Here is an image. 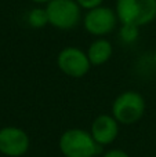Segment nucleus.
Listing matches in <instances>:
<instances>
[{
  "mask_svg": "<svg viewBox=\"0 0 156 157\" xmlns=\"http://www.w3.org/2000/svg\"><path fill=\"white\" fill-rule=\"evenodd\" d=\"M90 134L101 146L111 145L119 134V123L111 114H99L91 124Z\"/></svg>",
  "mask_w": 156,
  "mask_h": 157,
  "instance_id": "obj_8",
  "label": "nucleus"
},
{
  "mask_svg": "<svg viewBox=\"0 0 156 157\" xmlns=\"http://www.w3.org/2000/svg\"><path fill=\"white\" fill-rule=\"evenodd\" d=\"M154 59H155V62H156V50H155V54H154Z\"/></svg>",
  "mask_w": 156,
  "mask_h": 157,
  "instance_id": "obj_15",
  "label": "nucleus"
},
{
  "mask_svg": "<svg viewBox=\"0 0 156 157\" xmlns=\"http://www.w3.org/2000/svg\"><path fill=\"white\" fill-rule=\"evenodd\" d=\"M116 15L122 25L144 26L156 18V0H118Z\"/></svg>",
  "mask_w": 156,
  "mask_h": 157,
  "instance_id": "obj_2",
  "label": "nucleus"
},
{
  "mask_svg": "<svg viewBox=\"0 0 156 157\" xmlns=\"http://www.w3.org/2000/svg\"><path fill=\"white\" fill-rule=\"evenodd\" d=\"M120 37L126 43H133L138 37V28L133 25H123V28L120 29Z\"/></svg>",
  "mask_w": 156,
  "mask_h": 157,
  "instance_id": "obj_11",
  "label": "nucleus"
},
{
  "mask_svg": "<svg viewBox=\"0 0 156 157\" xmlns=\"http://www.w3.org/2000/svg\"><path fill=\"white\" fill-rule=\"evenodd\" d=\"M119 18L116 15V11L112 8L99 6L93 10H88L83 18V26L90 35L93 36H107L116 28Z\"/></svg>",
  "mask_w": 156,
  "mask_h": 157,
  "instance_id": "obj_6",
  "label": "nucleus"
},
{
  "mask_svg": "<svg viewBox=\"0 0 156 157\" xmlns=\"http://www.w3.org/2000/svg\"><path fill=\"white\" fill-rule=\"evenodd\" d=\"M112 44L107 40V39H97L90 44L87 52L88 61H90L91 66H101L107 63L112 57Z\"/></svg>",
  "mask_w": 156,
  "mask_h": 157,
  "instance_id": "obj_9",
  "label": "nucleus"
},
{
  "mask_svg": "<svg viewBox=\"0 0 156 157\" xmlns=\"http://www.w3.org/2000/svg\"><path fill=\"white\" fill-rule=\"evenodd\" d=\"M33 3H37V4H47V3H50L51 0H32Z\"/></svg>",
  "mask_w": 156,
  "mask_h": 157,
  "instance_id": "obj_14",
  "label": "nucleus"
},
{
  "mask_svg": "<svg viewBox=\"0 0 156 157\" xmlns=\"http://www.w3.org/2000/svg\"><path fill=\"white\" fill-rule=\"evenodd\" d=\"M145 113V99L137 91H124L116 97L112 105V116L124 125L137 123Z\"/></svg>",
  "mask_w": 156,
  "mask_h": 157,
  "instance_id": "obj_3",
  "label": "nucleus"
},
{
  "mask_svg": "<svg viewBox=\"0 0 156 157\" xmlns=\"http://www.w3.org/2000/svg\"><path fill=\"white\" fill-rule=\"evenodd\" d=\"M76 3L79 4L80 8H83V10H87V11H88V10H93V8L102 6L104 0H76Z\"/></svg>",
  "mask_w": 156,
  "mask_h": 157,
  "instance_id": "obj_12",
  "label": "nucleus"
},
{
  "mask_svg": "<svg viewBox=\"0 0 156 157\" xmlns=\"http://www.w3.org/2000/svg\"><path fill=\"white\" fill-rule=\"evenodd\" d=\"M29 136L22 128L4 127L0 130V153L8 157H21L29 149Z\"/></svg>",
  "mask_w": 156,
  "mask_h": 157,
  "instance_id": "obj_7",
  "label": "nucleus"
},
{
  "mask_svg": "<svg viewBox=\"0 0 156 157\" xmlns=\"http://www.w3.org/2000/svg\"><path fill=\"white\" fill-rule=\"evenodd\" d=\"M60 150L65 157H96L102 146L94 141L90 132L80 128L66 130L60 136Z\"/></svg>",
  "mask_w": 156,
  "mask_h": 157,
  "instance_id": "obj_1",
  "label": "nucleus"
},
{
  "mask_svg": "<svg viewBox=\"0 0 156 157\" xmlns=\"http://www.w3.org/2000/svg\"><path fill=\"white\" fill-rule=\"evenodd\" d=\"M102 157H130V156L127 155L126 152L120 150V149H111V150H108Z\"/></svg>",
  "mask_w": 156,
  "mask_h": 157,
  "instance_id": "obj_13",
  "label": "nucleus"
},
{
  "mask_svg": "<svg viewBox=\"0 0 156 157\" xmlns=\"http://www.w3.org/2000/svg\"><path fill=\"white\" fill-rule=\"evenodd\" d=\"M80 10L76 0H51L46 4L49 25L60 30L73 29L80 22Z\"/></svg>",
  "mask_w": 156,
  "mask_h": 157,
  "instance_id": "obj_4",
  "label": "nucleus"
},
{
  "mask_svg": "<svg viewBox=\"0 0 156 157\" xmlns=\"http://www.w3.org/2000/svg\"><path fill=\"white\" fill-rule=\"evenodd\" d=\"M57 65L64 75L73 78H80L90 71V61L87 52L77 47H65L57 57Z\"/></svg>",
  "mask_w": 156,
  "mask_h": 157,
  "instance_id": "obj_5",
  "label": "nucleus"
},
{
  "mask_svg": "<svg viewBox=\"0 0 156 157\" xmlns=\"http://www.w3.org/2000/svg\"><path fill=\"white\" fill-rule=\"evenodd\" d=\"M28 24L32 28H43L44 25L49 24L46 8H33L28 14Z\"/></svg>",
  "mask_w": 156,
  "mask_h": 157,
  "instance_id": "obj_10",
  "label": "nucleus"
}]
</instances>
